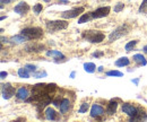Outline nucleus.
<instances>
[{
    "mask_svg": "<svg viewBox=\"0 0 147 122\" xmlns=\"http://www.w3.org/2000/svg\"><path fill=\"white\" fill-rule=\"evenodd\" d=\"M82 36H83V38H85L89 43H101L104 40V37H105L102 32L95 30H85L82 34Z\"/></svg>",
    "mask_w": 147,
    "mask_h": 122,
    "instance_id": "f257e3e1",
    "label": "nucleus"
},
{
    "mask_svg": "<svg viewBox=\"0 0 147 122\" xmlns=\"http://www.w3.org/2000/svg\"><path fill=\"white\" fill-rule=\"evenodd\" d=\"M21 34L26 36L27 40H37L43 36V30L40 27H26L22 30Z\"/></svg>",
    "mask_w": 147,
    "mask_h": 122,
    "instance_id": "f03ea898",
    "label": "nucleus"
},
{
    "mask_svg": "<svg viewBox=\"0 0 147 122\" xmlns=\"http://www.w3.org/2000/svg\"><path fill=\"white\" fill-rule=\"evenodd\" d=\"M45 26L50 32H58L61 30H66L68 27V23L66 21H49L47 22Z\"/></svg>",
    "mask_w": 147,
    "mask_h": 122,
    "instance_id": "7ed1b4c3",
    "label": "nucleus"
},
{
    "mask_svg": "<svg viewBox=\"0 0 147 122\" xmlns=\"http://www.w3.org/2000/svg\"><path fill=\"white\" fill-rule=\"evenodd\" d=\"M128 32H129V27L127 25H121V26L117 27L109 35V41L110 42H114V41H117L119 38H121L122 36H124Z\"/></svg>",
    "mask_w": 147,
    "mask_h": 122,
    "instance_id": "20e7f679",
    "label": "nucleus"
},
{
    "mask_svg": "<svg viewBox=\"0 0 147 122\" xmlns=\"http://www.w3.org/2000/svg\"><path fill=\"white\" fill-rule=\"evenodd\" d=\"M84 7H78V8H74V9H71V10H67V11H63L62 14H61V16H62V18H66V19H70V18H75V17H77L78 15H80V14H83L84 13Z\"/></svg>",
    "mask_w": 147,
    "mask_h": 122,
    "instance_id": "39448f33",
    "label": "nucleus"
},
{
    "mask_svg": "<svg viewBox=\"0 0 147 122\" xmlns=\"http://www.w3.org/2000/svg\"><path fill=\"white\" fill-rule=\"evenodd\" d=\"M1 94L5 99H9L14 96L15 90L10 84H1Z\"/></svg>",
    "mask_w": 147,
    "mask_h": 122,
    "instance_id": "423d86ee",
    "label": "nucleus"
},
{
    "mask_svg": "<svg viewBox=\"0 0 147 122\" xmlns=\"http://www.w3.org/2000/svg\"><path fill=\"white\" fill-rule=\"evenodd\" d=\"M92 14V18H103V17H106L109 14H110V7L106 6V7H100L97 8L96 10H94Z\"/></svg>",
    "mask_w": 147,
    "mask_h": 122,
    "instance_id": "0eeeda50",
    "label": "nucleus"
},
{
    "mask_svg": "<svg viewBox=\"0 0 147 122\" xmlns=\"http://www.w3.org/2000/svg\"><path fill=\"white\" fill-rule=\"evenodd\" d=\"M29 10V6L25 1H21L18 5H16L14 7V11L16 14H19V15H25Z\"/></svg>",
    "mask_w": 147,
    "mask_h": 122,
    "instance_id": "6e6552de",
    "label": "nucleus"
},
{
    "mask_svg": "<svg viewBox=\"0 0 147 122\" xmlns=\"http://www.w3.org/2000/svg\"><path fill=\"white\" fill-rule=\"evenodd\" d=\"M104 114V109L98 104H93L90 109V117L92 118H98Z\"/></svg>",
    "mask_w": 147,
    "mask_h": 122,
    "instance_id": "1a4fd4ad",
    "label": "nucleus"
},
{
    "mask_svg": "<svg viewBox=\"0 0 147 122\" xmlns=\"http://www.w3.org/2000/svg\"><path fill=\"white\" fill-rule=\"evenodd\" d=\"M137 111H138V110H137L134 105H131V104H129V103H124V104L122 105V112L126 113L127 115H129L130 118L134 117V115L137 113Z\"/></svg>",
    "mask_w": 147,
    "mask_h": 122,
    "instance_id": "9d476101",
    "label": "nucleus"
},
{
    "mask_svg": "<svg viewBox=\"0 0 147 122\" xmlns=\"http://www.w3.org/2000/svg\"><path fill=\"white\" fill-rule=\"evenodd\" d=\"M29 93L27 91V88H25V87H21L17 93H16V96H17V98L18 99H22V101H26L27 98H29Z\"/></svg>",
    "mask_w": 147,
    "mask_h": 122,
    "instance_id": "9b49d317",
    "label": "nucleus"
},
{
    "mask_svg": "<svg viewBox=\"0 0 147 122\" xmlns=\"http://www.w3.org/2000/svg\"><path fill=\"white\" fill-rule=\"evenodd\" d=\"M44 114H45V119H47V120H57V119H58L57 112H56L52 107H48V109L45 110Z\"/></svg>",
    "mask_w": 147,
    "mask_h": 122,
    "instance_id": "f8f14e48",
    "label": "nucleus"
},
{
    "mask_svg": "<svg viewBox=\"0 0 147 122\" xmlns=\"http://www.w3.org/2000/svg\"><path fill=\"white\" fill-rule=\"evenodd\" d=\"M117 107H118V103L116 101H110V103L108 104V107H106V112L108 114L112 115L117 112Z\"/></svg>",
    "mask_w": 147,
    "mask_h": 122,
    "instance_id": "ddd939ff",
    "label": "nucleus"
},
{
    "mask_svg": "<svg viewBox=\"0 0 147 122\" xmlns=\"http://www.w3.org/2000/svg\"><path fill=\"white\" fill-rule=\"evenodd\" d=\"M25 41H29L27 40V37L26 36H24V35H16V36H13L11 38H10V42L11 43H16V44H19V43H24Z\"/></svg>",
    "mask_w": 147,
    "mask_h": 122,
    "instance_id": "4468645a",
    "label": "nucleus"
},
{
    "mask_svg": "<svg viewBox=\"0 0 147 122\" xmlns=\"http://www.w3.org/2000/svg\"><path fill=\"white\" fill-rule=\"evenodd\" d=\"M69 104H70V102H69V99L68 98H63L62 99V102H61V104H60V112L62 113V114H65L68 110H69Z\"/></svg>",
    "mask_w": 147,
    "mask_h": 122,
    "instance_id": "2eb2a0df",
    "label": "nucleus"
},
{
    "mask_svg": "<svg viewBox=\"0 0 147 122\" xmlns=\"http://www.w3.org/2000/svg\"><path fill=\"white\" fill-rule=\"evenodd\" d=\"M137 120H147V115L144 112H142L140 110H138L137 113L130 118V121H137Z\"/></svg>",
    "mask_w": 147,
    "mask_h": 122,
    "instance_id": "dca6fc26",
    "label": "nucleus"
},
{
    "mask_svg": "<svg viewBox=\"0 0 147 122\" xmlns=\"http://www.w3.org/2000/svg\"><path fill=\"white\" fill-rule=\"evenodd\" d=\"M47 56L48 57H53L55 59H65V56L57 50H51V51H48L47 52Z\"/></svg>",
    "mask_w": 147,
    "mask_h": 122,
    "instance_id": "f3484780",
    "label": "nucleus"
},
{
    "mask_svg": "<svg viewBox=\"0 0 147 122\" xmlns=\"http://www.w3.org/2000/svg\"><path fill=\"white\" fill-rule=\"evenodd\" d=\"M42 49H44V46H43V45H41V44H35V43L29 44V45L26 46V50H27V51H34V52L42 51Z\"/></svg>",
    "mask_w": 147,
    "mask_h": 122,
    "instance_id": "a211bd4d",
    "label": "nucleus"
},
{
    "mask_svg": "<svg viewBox=\"0 0 147 122\" xmlns=\"http://www.w3.org/2000/svg\"><path fill=\"white\" fill-rule=\"evenodd\" d=\"M132 59H134L135 62H137V63H139V64H142V66H146L147 64V61L143 54H135Z\"/></svg>",
    "mask_w": 147,
    "mask_h": 122,
    "instance_id": "6ab92c4d",
    "label": "nucleus"
},
{
    "mask_svg": "<svg viewBox=\"0 0 147 122\" xmlns=\"http://www.w3.org/2000/svg\"><path fill=\"white\" fill-rule=\"evenodd\" d=\"M129 63H130V61H129V59H128L127 57H122V58H120V59H118V60L116 61V66H118V67L129 66Z\"/></svg>",
    "mask_w": 147,
    "mask_h": 122,
    "instance_id": "aec40b11",
    "label": "nucleus"
},
{
    "mask_svg": "<svg viewBox=\"0 0 147 122\" xmlns=\"http://www.w3.org/2000/svg\"><path fill=\"white\" fill-rule=\"evenodd\" d=\"M84 69H85V71H86V72L93 74V72L95 71L96 67H95V64H94L93 62H86V63L84 64Z\"/></svg>",
    "mask_w": 147,
    "mask_h": 122,
    "instance_id": "412c9836",
    "label": "nucleus"
},
{
    "mask_svg": "<svg viewBox=\"0 0 147 122\" xmlns=\"http://www.w3.org/2000/svg\"><path fill=\"white\" fill-rule=\"evenodd\" d=\"M90 18H92V14H90V13H88V14H83V15L80 16V18L78 19V24L87 23Z\"/></svg>",
    "mask_w": 147,
    "mask_h": 122,
    "instance_id": "4be33fe9",
    "label": "nucleus"
},
{
    "mask_svg": "<svg viewBox=\"0 0 147 122\" xmlns=\"http://www.w3.org/2000/svg\"><path fill=\"white\" fill-rule=\"evenodd\" d=\"M18 76L21 78H29V72L26 68H19L18 69Z\"/></svg>",
    "mask_w": 147,
    "mask_h": 122,
    "instance_id": "5701e85b",
    "label": "nucleus"
},
{
    "mask_svg": "<svg viewBox=\"0 0 147 122\" xmlns=\"http://www.w3.org/2000/svg\"><path fill=\"white\" fill-rule=\"evenodd\" d=\"M137 43H138V41H136V40H135V41H130L129 43H127V44H126L124 50H126V51H130V50H132Z\"/></svg>",
    "mask_w": 147,
    "mask_h": 122,
    "instance_id": "b1692460",
    "label": "nucleus"
},
{
    "mask_svg": "<svg viewBox=\"0 0 147 122\" xmlns=\"http://www.w3.org/2000/svg\"><path fill=\"white\" fill-rule=\"evenodd\" d=\"M106 76H114V77H122L123 74L121 71H118V70H110L106 72Z\"/></svg>",
    "mask_w": 147,
    "mask_h": 122,
    "instance_id": "393cba45",
    "label": "nucleus"
},
{
    "mask_svg": "<svg viewBox=\"0 0 147 122\" xmlns=\"http://www.w3.org/2000/svg\"><path fill=\"white\" fill-rule=\"evenodd\" d=\"M88 109H89V104H88V103H83V104L80 105L78 112H79V113H86Z\"/></svg>",
    "mask_w": 147,
    "mask_h": 122,
    "instance_id": "a878e982",
    "label": "nucleus"
},
{
    "mask_svg": "<svg viewBox=\"0 0 147 122\" xmlns=\"http://www.w3.org/2000/svg\"><path fill=\"white\" fill-rule=\"evenodd\" d=\"M42 9H43V7H42L41 3H36V5L33 7V10H34V13H35L36 15H39V14L42 11Z\"/></svg>",
    "mask_w": 147,
    "mask_h": 122,
    "instance_id": "bb28decb",
    "label": "nucleus"
},
{
    "mask_svg": "<svg viewBox=\"0 0 147 122\" xmlns=\"http://www.w3.org/2000/svg\"><path fill=\"white\" fill-rule=\"evenodd\" d=\"M48 74L45 71H40V72H33V77L34 78H42V77H47Z\"/></svg>",
    "mask_w": 147,
    "mask_h": 122,
    "instance_id": "cd10ccee",
    "label": "nucleus"
},
{
    "mask_svg": "<svg viewBox=\"0 0 147 122\" xmlns=\"http://www.w3.org/2000/svg\"><path fill=\"white\" fill-rule=\"evenodd\" d=\"M123 8H124V5L122 2H118L114 6V13H120L121 10H123Z\"/></svg>",
    "mask_w": 147,
    "mask_h": 122,
    "instance_id": "c85d7f7f",
    "label": "nucleus"
},
{
    "mask_svg": "<svg viewBox=\"0 0 147 122\" xmlns=\"http://www.w3.org/2000/svg\"><path fill=\"white\" fill-rule=\"evenodd\" d=\"M25 68H26L29 71H32V72H35V70H36V67L33 66V64H26Z\"/></svg>",
    "mask_w": 147,
    "mask_h": 122,
    "instance_id": "c756f323",
    "label": "nucleus"
},
{
    "mask_svg": "<svg viewBox=\"0 0 147 122\" xmlns=\"http://www.w3.org/2000/svg\"><path fill=\"white\" fill-rule=\"evenodd\" d=\"M147 7V0H144L143 2H142V5H140V7H139V11L140 13H143L144 10H145V8Z\"/></svg>",
    "mask_w": 147,
    "mask_h": 122,
    "instance_id": "7c9ffc66",
    "label": "nucleus"
},
{
    "mask_svg": "<svg viewBox=\"0 0 147 122\" xmlns=\"http://www.w3.org/2000/svg\"><path fill=\"white\" fill-rule=\"evenodd\" d=\"M61 102H62V99H60V98H56V99H53V102H52V103H53V105H55V106H60V104H61Z\"/></svg>",
    "mask_w": 147,
    "mask_h": 122,
    "instance_id": "2f4dec72",
    "label": "nucleus"
},
{
    "mask_svg": "<svg viewBox=\"0 0 147 122\" xmlns=\"http://www.w3.org/2000/svg\"><path fill=\"white\" fill-rule=\"evenodd\" d=\"M104 53L102 52V51H98V52H94L93 53V57H95V58H100V57H102Z\"/></svg>",
    "mask_w": 147,
    "mask_h": 122,
    "instance_id": "473e14b6",
    "label": "nucleus"
},
{
    "mask_svg": "<svg viewBox=\"0 0 147 122\" xmlns=\"http://www.w3.org/2000/svg\"><path fill=\"white\" fill-rule=\"evenodd\" d=\"M7 76H8V74H7L6 71H1V74H0V78H1V79H5Z\"/></svg>",
    "mask_w": 147,
    "mask_h": 122,
    "instance_id": "72a5a7b5",
    "label": "nucleus"
},
{
    "mask_svg": "<svg viewBox=\"0 0 147 122\" xmlns=\"http://www.w3.org/2000/svg\"><path fill=\"white\" fill-rule=\"evenodd\" d=\"M11 0H1V9L3 8V6L6 5V3H9Z\"/></svg>",
    "mask_w": 147,
    "mask_h": 122,
    "instance_id": "f704fd0d",
    "label": "nucleus"
},
{
    "mask_svg": "<svg viewBox=\"0 0 147 122\" xmlns=\"http://www.w3.org/2000/svg\"><path fill=\"white\" fill-rule=\"evenodd\" d=\"M131 82H132L134 84H136V85H137V84H138V82H139V78H136V79H132Z\"/></svg>",
    "mask_w": 147,
    "mask_h": 122,
    "instance_id": "c9c22d12",
    "label": "nucleus"
},
{
    "mask_svg": "<svg viewBox=\"0 0 147 122\" xmlns=\"http://www.w3.org/2000/svg\"><path fill=\"white\" fill-rule=\"evenodd\" d=\"M75 75H76V72H75V71H73V72L70 74V78H75Z\"/></svg>",
    "mask_w": 147,
    "mask_h": 122,
    "instance_id": "e433bc0d",
    "label": "nucleus"
},
{
    "mask_svg": "<svg viewBox=\"0 0 147 122\" xmlns=\"http://www.w3.org/2000/svg\"><path fill=\"white\" fill-rule=\"evenodd\" d=\"M59 2H62V3H68V0H59Z\"/></svg>",
    "mask_w": 147,
    "mask_h": 122,
    "instance_id": "4c0bfd02",
    "label": "nucleus"
},
{
    "mask_svg": "<svg viewBox=\"0 0 147 122\" xmlns=\"http://www.w3.org/2000/svg\"><path fill=\"white\" fill-rule=\"evenodd\" d=\"M1 42H2V43H3V42H7V38H5V37L2 36V37H1Z\"/></svg>",
    "mask_w": 147,
    "mask_h": 122,
    "instance_id": "58836bf2",
    "label": "nucleus"
},
{
    "mask_svg": "<svg viewBox=\"0 0 147 122\" xmlns=\"http://www.w3.org/2000/svg\"><path fill=\"white\" fill-rule=\"evenodd\" d=\"M144 52L147 54V45H145V46H144Z\"/></svg>",
    "mask_w": 147,
    "mask_h": 122,
    "instance_id": "ea45409f",
    "label": "nucleus"
},
{
    "mask_svg": "<svg viewBox=\"0 0 147 122\" xmlns=\"http://www.w3.org/2000/svg\"><path fill=\"white\" fill-rule=\"evenodd\" d=\"M98 71H103V67H100L98 68Z\"/></svg>",
    "mask_w": 147,
    "mask_h": 122,
    "instance_id": "a19ab883",
    "label": "nucleus"
},
{
    "mask_svg": "<svg viewBox=\"0 0 147 122\" xmlns=\"http://www.w3.org/2000/svg\"><path fill=\"white\" fill-rule=\"evenodd\" d=\"M44 1H49V0H44Z\"/></svg>",
    "mask_w": 147,
    "mask_h": 122,
    "instance_id": "79ce46f5",
    "label": "nucleus"
}]
</instances>
